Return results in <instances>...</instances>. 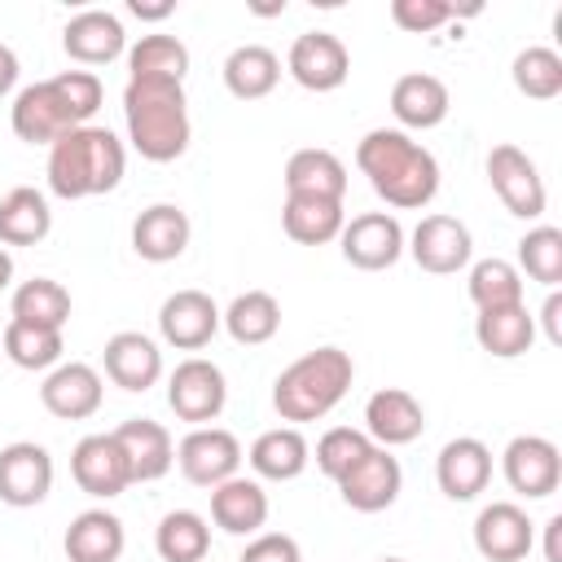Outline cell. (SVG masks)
Instances as JSON below:
<instances>
[{
  "label": "cell",
  "mask_w": 562,
  "mask_h": 562,
  "mask_svg": "<svg viewBox=\"0 0 562 562\" xmlns=\"http://www.w3.org/2000/svg\"><path fill=\"white\" fill-rule=\"evenodd\" d=\"M356 167L369 176L373 193L395 211H422L439 193L435 154L400 127H373L356 145Z\"/></svg>",
  "instance_id": "1"
},
{
  "label": "cell",
  "mask_w": 562,
  "mask_h": 562,
  "mask_svg": "<svg viewBox=\"0 0 562 562\" xmlns=\"http://www.w3.org/2000/svg\"><path fill=\"white\" fill-rule=\"evenodd\" d=\"M101 97H105V88H101V79L92 70H61L53 79L26 83L13 97L9 123H13L18 140H26V145H53L70 127H83L101 110Z\"/></svg>",
  "instance_id": "2"
},
{
  "label": "cell",
  "mask_w": 562,
  "mask_h": 562,
  "mask_svg": "<svg viewBox=\"0 0 562 562\" xmlns=\"http://www.w3.org/2000/svg\"><path fill=\"white\" fill-rule=\"evenodd\" d=\"M123 171H127V154L110 127L83 123L48 145V189L66 202L119 189Z\"/></svg>",
  "instance_id": "3"
},
{
  "label": "cell",
  "mask_w": 562,
  "mask_h": 562,
  "mask_svg": "<svg viewBox=\"0 0 562 562\" xmlns=\"http://www.w3.org/2000/svg\"><path fill=\"white\" fill-rule=\"evenodd\" d=\"M123 119L132 149L149 162H176L189 149V101L176 79H127Z\"/></svg>",
  "instance_id": "4"
},
{
  "label": "cell",
  "mask_w": 562,
  "mask_h": 562,
  "mask_svg": "<svg viewBox=\"0 0 562 562\" xmlns=\"http://www.w3.org/2000/svg\"><path fill=\"white\" fill-rule=\"evenodd\" d=\"M351 378H356V364L342 347H316L277 373L272 408L281 413V422H294V426L321 422L342 404V395L351 391Z\"/></svg>",
  "instance_id": "5"
},
{
  "label": "cell",
  "mask_w": 562,
  "mask_h": 562,
  "mask_svg": "<svg viewBox=\"0 0 562 562\" xmlns=\"http://www.w3.org/2000/svg\"><path fill=\"white\" fill-rule=\"evenodd\" d=\"M228 404V382L215 360L189 356L167 378V408L189 426H211Z\"/></svg>",
  "instance_id": "6"
},
{
  "label": "cell",
  "mask_w": 562,
  "mask_h": 562,
  "mask_svg": "<svg viewBox=\"0 0 562 562\" xmlns=\"http://www.w3.org/2000/svg\"><path fill=\"white\" fill-rule=\"evenodd\" d=\"M487 184L501 198V206L518 220H540L544 215V180L536 171V162L518 149V145H492L487 154Z\"/></svg>",
  "instance_id": "7"
},
{
  "label": "cell",
  "mask_w": 562,
  "mask_h": 562,
  "mask_svg": "<svg viewBox=\"0 0 562 562\" xmlns=\"http://www.w3.org/2000/svg\"><path fill=\"white\" fill-rule=\"evenodd\" d=\"M501 474L518 496L544 501L562 483V452L544 435H514L501 452Z\"/></svg>",
  "instance_id": "8"
},
{
  "label": "cell",
  "mask_w": 562,
  "mask_h": 562,
  "mask_svg": "<svg viewBox=\"0 0 562 562\" xmlns=\"http://www.w3.org/2000/svg\"><path fill=\"white\" fill-rule=\"evenodd\" d=\"M176 465L193 487H220L241 470V443L233 430L220 426H193L176 443Z\"/></svg>",
  "instance_id": "9"
},
{
  "label": "cell",
  "mask_w": 562,
  "mask_h": 562,
  "mask_svg": "<svg viewBox=\"0 0 562 562\" xmlns=\"http://www.w3.org/2000/svg\"><path fill=\"white\" fill-rule=\"evenodd\" d=\"M338 246H342V259L351 268L382 272V268H395L400 263V255H404V228L386 211H364V215H351L342 224Z\"/></svg>",
  "instance_id": "10"
},
{
  "label": "cell",
  "mask_w": 562,
  "mask_h": 562,
  "mask_svg": "<svg viewBox=\"0 0 562 562\" xmlns=\"http://www.w3.org/2000/svg\"><path fill=\"white\" fill-rule=\"evenodd\" d=\"M285 70H290L294 83L307 88V92H334V88H342L347 75H351V53H347V44H342L334 31H303V35L290 44Z\"/></svg>",
  "instance_id": "11"
},
{
  "label": "cell",
  "mask_w": 562,
  "mask_h": 562,
  "mask_svg": "<svg viewBox=\"0 0 562 562\" xmlns=\"http://www.w3.org/2000/svg\"><path fill=\"white\" fill-rule=\"evenodd\" d=\"M404 250L413 255V263L430 277H452L470 263L474 241L470 228L457 215H422V224L413 228V237L404 241Z\"/></svg>",
  "instance_id": "12"
},
{
  "label": "cell",
  "mask_w": 562,
  "mask_h": 562,
  "mask_svg": "<svg viewBox=\"0 0 562 562\" xmlns=\"http://www.w3.org/2000/svg\"><path fill=\"white\" fill-rule=\"evenodd\" d=\"M53 492V457L44 443L18 439L0 448V501L13 509H31Z\"/></svg>",
  "instance_id": "13"
},
{
  "label": "cell",
  "mask_w": 562,
  "mask_h": 562,
  "mask_svg": "<svg viewBox=\"0 0 562 562\" xmlns=\"http://www.w3.org/2000/svg\"><path fill=\"white\" fill-rule=\"evenodd\" d=\"M220 329V307L206 290H176L158 307V334L176 351H202Z\"/></svg>",
  "instance_id": "14"
},
{
  "label": "cell",
  "mask_w": 562,
  "mask_h": 562,
  "mask_svg": "<svg viewBox=\"0 0 562 562\" xmlns=\"http://www.w3.org/2000/svg\"><path fill=\"white\" fill-rule=\"evenodd\" d=\"M400 487H404V470L391 457V448H369V457H360L338 479V492H342V501L356 514H382V509H391L400 501Z\"/></svg>",
  "instance_id": "15"
},
{
  "label": "cell",
  "mask_w": 562,
  "mask_h": 562,
  "mask_svg": "<svg viewBox=\"0 0 562 562\" xmlns=\"http://www.w3.org/2000/svg\"><path fill=\"white\" fill-rule=\"evenodd\" d=\"M531 544H536V527H531L522 505L492 501V505L479 509V518H474V549L487 562H527Z\"/></svg>",
  "instance_id": "16"
},
{
  "label": "cell",
  "mask_w": 562,
  "mask_h": 562,
  "mask_svg": "<svg viewBox=\"0 0 562 562\" xmlns=\"http://www.w3.org/2000/svg\"><path fill=\"white\" fill-rule=\"evenodd\" d=\"M70 479L79 483V492H88L97 501H110L123 487H132L127 457H123L119 439L114 435H83L70 452Z\"/></svg>",
  "instance_id": "17"
},
{
  "label": "cell",
  "mask_w": 562,
  "mask_h": 562,
  "mask_svg": "<svg viewBox=\"0 0 562 562\" xmlns=\"http://www.w3.org/2000/svg\"><path fill=\"white\" fill-rule=\"evenodd\" d=\"M422 430H426V408L417 404L413 391L382 386V391L369 395V404H364V435L378 448H404V443L422 439Z\"/></svg>",
  "instance_id": "18"
},
{
  "label": "cell",
  "mask_w": 562,
  "mask_h": 562,
  "mask_svg": "<svg viewBox=\"0 0 562 562\" xmlns=\"http://www.w3.org/2000/svg\"><path fill=\"white\" fill-rule=\"evenodd\" d=\"M101 400H105V382H101V373H97L92 364H83V360H70V364L48 369V378H44V386H40V404H44L53 417H61V422H83V417H92V413L101 408Z\"/></svg>",
  "instance_id": "19"
},
{
  "label": "cell",
  "mask_w": 562,
  "mask_h": 562,
  "mask_svg": "<svg viewBox=\"0 0 562 562\" xmlns=\"http://www.w3.org/2000/svg\"><path fill=\"white\" fill-rule=\"evenodd\" d=\"M435 483L448 501H474L492 483V448L474 435L448 439L435 457Z\"/></svg>",
  "instance_id": "20"
},
{
  "label": "cell",
  "mask_w": 562,
  "mask_h": 562,
  "mask_svg": "<svg viewBox=\"0 0 562 562\" xmlns=\"http://www.w3.org/2000/svg\"><path fill=\"white\" fill-rule=\"evenodd\" d=\"M61 48L79 66H110L127 53V31L110 9H83L61 26Z\"/></svg>",
  "instance_id": "21"
},
{
  "label": "cell",
  "mask_w": 562,
  "mask_h": 562,
  "mask_svg": "<svg viewBox=\"0 0 562 562\" xmlns=\"http://www.w3.org/2000/svg\"><path fill=\"white\" fill-rule=\"evenodd\" d=\"M127 457V474L132 483H158L171 465H176V443L167 435L162 422L154 417H127L119 430H110Z\"/></svg>",
  "instance_id": "22"
},
{
  "label": "cell",
  "mask_w": 562,
  "mask_h": 562,
  "mask_svg": "<svg viewBox=\"0 0 562 562\" xmlns=\"http://www.w3.org/2000/svg\"><path fill=\"white\" fill-rule=\"evenodd\" d=\"M101 364H105V378L123 391H149L158 378H162V351L154 338L136 334V329H123L114 338H105V351H101Z\"/></svg>",
  "instance_id": "23"
},
{
  "label": "cell",
  "mask_w": 562,
  "mask_h": 562,
  "mask_svg": "<svg viewBox=\"0 0 562 562\" xmlns=\"http://www.w3.org/2000/svg\"><path fill=\"white\" fill-rule=\"evenodd\" d=\"M189 233H193V224L176 202H154L132 224V250L149 263H171L184 255Z\"/></svg>",
  "instance_id": "24"
},
{
  "label": "cell",
  "mask_w": 562,
  "mask_h": 562,
  "mask_svg": "<svg viewBox=\"0 0 562 562\" xmlns=\"http://www.w3.org/2000/svg\"><path fill=\"white\" fill-rule=\"evenodd\" d=\"M448 83L439 75H426V70H413V75H400L395 88H391V114L400 119V132L413 127V132H430L448 119Z\"/></svg>",
  "instance_id": "25"
},
{
  "label": "cell",
  "mask_w": 562,
  "mask_h": 562,
  "mask_svg": "<svg viewBox=\"0 0 562 562\" xmlns=\"http://www.w3.org/2000/svg\"><path fill=\"white\" fill-rule=\"evenodd\" d=\"M211 522L228 536H259V527L268 522V492L259 479H224L220 487H211Z\"/></svg>",
  "instance_id": "26"
},
{
  "label": "cell",
  "mask_w": 562,
  "mask_h": 562,
  "mask_svg": "<svg viewBox=\"0 0 562 562\" xmlns=\"http://www.w3.org/2000/svg\"><path fill=\"white\" fill-rule=\"evenodd\" d=\"M70 562H119L127 549V531L123 518L110 509H83L70 518L66 540H61Z\"/></svg>",
  "instance_id": "27"
},
{
  "label": "cell",
  "mask_w": 562,
  "mask_h": 562,
  "mask_svg": "<svg viewBox=\"0 0 562 562\" xmlns=\"http://www.w3.org/2000/svg\"><path fill=\"white\" fill-rule=\"evenodd\" d=\"M285 193L299 198H334L342 202L347 193V167L334 149H294L285 162Z\"/></svg>",
  "instance_id": "28"
},
{
  "label": "cell",
  "mask_w": 562,
  "mask_h": 562,
  "mask_svg": "<svg viewBox=\"0 0 562 562\" xmlns=\"http://www.w3.org/2000/svg\"><path fill=\"white\" fill-rule=\"evenodd\" d=\"M474 338H479V347H483L487 356H496V360L527 356L531 342H536V316L527 312V303L479 312V316H474Z\"/></svg>",
  "instance_id": "29"
},
{
  "label": "cell",
  "mask_w": 562,
  "mask_h": 562,
  "mask_svg": "<svg viewBox=\"0 0 562 562\" xmlns=\"http://www.w3.org/2000/svg\"><path fill=\"white\" fill-rule=\"evenodd\" d=\"M312 461V448L303 439L299 426H277V430H263L255 443H250V470L268 483H290L307 470Z\"/></svg>",
  "instance_id": "30"
},
{
  "label": "cell",
  "mask_w": 562,
  "mask_h": 562,
  "mask_svg": "<svg viewBox=\"0 0 562 562\" xmlns=\"http://www.w3.org/2000/svg\"><path fill=\"white\" fill-rule=\"evenodd\" d=\"M347 215H342V202L334 198H299V193H285V206H281V228L290 241L299 246H325L342 233Z\"/></svg>",
  "instance_id": "31"
},
{
  "label": "cell",
  "mask_w": 562,
  "mask_h": 562,
  "mask_svg": "<svg viewBox=\"0 0 562 562\" xmlns=\"http://www.w3.org/2000/svg\"><path fill=\"white\" fill-rule=\"evenodd\" d=\"M281 83V57L268 44H241L224 57V88L237 101H259Z\"/></svg>",
  "instance_id": "32"
},
{
  "label": "cell",
  "mask_w": 562,
  "mask_h": 562,
  "mask_svg": "<svg viewBox=\"0 0 562 562\" xmlns=\"http://www.w3.org/2000/svg\"><path fill=\"white\" fill-rule=\"evenodd\" d=\"M53 233V211L40 189H9L0 198V241L4 246H35Z\"/></svg>",
  "instance_id": "33"
},
{
  "label": "cell",
  "mask_w": 562,
  "mask_h": 562,
  "mask_svg": "<svg viewBox=\"0 0 562 562\" xmlns=\"http://www.w3.org/2000/svg\"><path fill=\"white\" fill-rule=\"evenodd\" d=\"M220 325L233 334V342L241 347H263L277 338L281 329V303L268 294V290H246L237 294L224 312H220Z\"/></svg>",
  "instance_id": "34"
},
{
  "label": "cell",
  "mask_w": 562,
  "mask_h": 562,
  "mask_svg": "<svg viewBox=\"0 0 562 562\" xmlns=\"http://www.w3.org/2000/svg\"><path fill=\"white\" fill-rule=\"evenodd\" d=\"M9 312H13V321L40 325V329H61L70 321V290L53 277H31L13 290Z\"/></svg>",
  "instance_id": "35"
},
{
  "label": "cell",
  "mask_w": 562,
  "mask_h": 562,
  "mask_svg": "<svg viewBox=\"0 0 562 562\" xmlns=\"http://www.w3.org/2000/svg\"><path fill=\"white\" fill-rule=\"evenodd\" d=\"M154 549H158L162 562H206V553H211V527L193 509H171V514L158 518Z\"/></svg>",
  "instance_id": "36"
},
{
  "label": "cell",
  "mask_w": 562,
  "mask_h": 562,
  "mask_svg": "<svg viewBox=\"0 0 562 562\" xmlns=\"http://www.w3.org/2000/svg\"><path fill=\"white\" fill-rule=\"evenodd\" d=\"M127 75L132 79H176L184 83L189 75V48L176 35H140L127 48Z\"/></svg>",
  "instance_id": "37"
},
{
  "label": "cell",
  "mask_w": 562,
  "mask_h": 562,
  "mask_svg": "<svg viewBox=\"0 0 562 562\" xmlns=\"http://www.w3.org/2000/svg\"><path fill=\"white\" fill-rule=\"evenodd\" d=\"M465 290H470V303L479 312H492V307H514L522 303V272L509 263V259H479L470 263V277H465Z\"/></svg>",
  "instance_id": "38"
},
{
  "label": "cell",
  "mask_w": 562,
  "mask_h": 562,
  "mask_svg": "<svg viewBox=\"0 0 562 562\" xmlns=\"http://www.w3.org/2000/svg\"><path fill=\"white\" fill-rule=\"evenodd\" d=\"M0 347L4 356L18 364V369H57L61 364V329H40V325H26V321H9L4 334H0Z\"/></svg>",
  "instance_id": "39"
},
{
  "label": "cell",
  "mask_w": 562,
  "mask_h": 562,
  "mask_svg": "<svg viewBox=\"0 0 562 562\" xmlns=\"http://www.w3.org/2000/svg\"><path fill=\"white\" fill-rule=\"evenodd\" d=\"M509 75H514V88L522 97H531V101H553L562 92V57L553 48H544V44L522 48L514 57Z\"/></svg>",
  "instance_id": "40"
},
{
  "label": "cell",
  "mask_w": 562,
  "mask_h": 562,
  "mask_svg": "<svg viewBox=\"0 0 562 562\" xmlns=\"http://www.w3.org/2000/svg\"><path fill=\"white\" fill-rule=\"evenodd\" d=\"M518 263L531 281L558 290V281H562V228H553V224L527 228V237L518 241Z\"/></svg>",
  "instance_id": "41"
},
{
  "label": "cell",
  "mask_w": 562,
  "mask_h": 562,
  "mask_svg": "<svg viewBox=\"0 0 562 562\" xmlns=\"http://www.w3.org/2000/svg\"><path fill=\"white\" fill-rule=\"evenodd\" d=\"M369 448H378L364 430H351V426H334V430H325L321 439H316V470L325 474V479H342L360 457H369Z\"/></svg>",
  "instance_id": "42"
},
{
  "label": "cell",
  "mask_w": 562,
  "mask_h": 562,
  "mask_svg": "<svg viewBox=\"0 0 562 562\" xmlns=\"http://www.w3.org/2000/svg\"><path fill=\"white\" fill-rule=\"evenodd\" d=\"M452 18H457V4H448V0H391V22L413 35L439 31Z\"/></svg>",
  "instance_id": "43"
},
{
  "label": "cell",
  "mask_w": 562,
  "mask_h": 562,
  "mask_svg": "<svg viewBox=\"0 0 562 562\" xmlns=\"http://www.w3.org/2000/svg\"><path fill=\"white\" fill-rule=\"evenodd\" d=\"M237 562H303V553H299V540L294 536H285V531H259L241 549Z\"/></svg>",
  "instance_id": "44"
},
{
  "label": "cell",
  "mask_w": 562,
  "mask_h": 562,
  "mask_svg": "<svg viewBox=\"0 0 562 562\" xmlns=\"http://www.w3.org/2000/svg\"><path fill=\"white\" fill-rule=\"evenodd\" d=\"M536 321L544 325V338H549L553 347H562V294H558V290H549V299H544V307H540Z\"/></svg>",
  "instance_id": "45"
},
{
  "label": "cell",
  "mask_w": 562,
  "mask_h": 562,
  "mask_svg": "<svg viewBox=\"0 0 562 562\" xmlns=\"http://www.w3.org/2000/svg\"><path fill=\"white\" fill-rule=\"evenodd\" d=\"M18 53L9 48V44H0V97H9L13 92V83H18Z\"/></svg>",
  "instance_id": "46"
},
{
  "label": "cell",
  "mask_w": 562,
  "mask_h": 562,
  "mask_svg": "<svg viewBox=\"0 0 562 562\" xmlns=\"http://www.w3.org/2000/svg\"><path fill=\"white\" fill-rule=\"evenodd\" d=\"M544 562H562V514L544 522Z\"/></svg>",
  "instance_id": "47"
},
{
  "label": "cell",
  "mask_w": 562,
  "mask_h": 562,
  "mask_svg": "<svg viewBox=\"0 0 562 562\" xmlns=\"http://www.w3.org/2000/svg\"><path fill=\"white\" fill-rule=\"evenodd\" d=\"M127 9H132L136 18H145V22H162V18H171V13H176V4H171V0H162V4H145V0H132Z\"/></svg>",
  "instance_id": "48"
},
{
  "label": "cell",
  "mask_w": 562,
  "mask_h": 562,
  "mask_svg": "<svg viewBox=\"0 0 562 562\" xmlns=\"http://www.w3.org/2000/svg\"><path fill=\"white\" fill-rule=\"evenodd\" d=\"M9 281H13V255L0 246V290H9Z\"/></svg>",
  "instance_id": "49"
},
{
  "label": "cell",
  "mask_w": 562,
  "mask_h": 562,
  "mask_svg": "<svg viewBox=\"0 0 562 562\" xmlns=\"http://www.w3.org/2000/svg\"><path fill=\"white\" fill-rule=\"evenodd\" d=\"M382 562H404V558H382Z\"/></svg>",
  "instance_id": "50"
}]
</instances>
